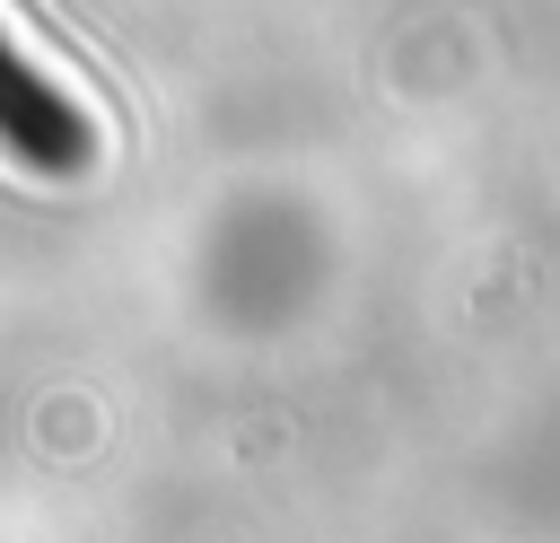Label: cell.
I'll list each match as a JSON object with an SVG mask.
<instances>
[{
    "instance_id": "obj_1",
    "label": "cell",
    "mask_w": 560,
    "mask_h": 543,
    "mask_svg": "<svg viewBox=\"0 0 560 543\" xmlns=\"http://www.w3.org/2000/svg\"><path fill=\"white\" fill-rule=\"evenodd\" d=\"M88 149H96V131H88L79 96L0 18V158L26 175H70V166H88Z\"/></svg>"
}]
</instances>
